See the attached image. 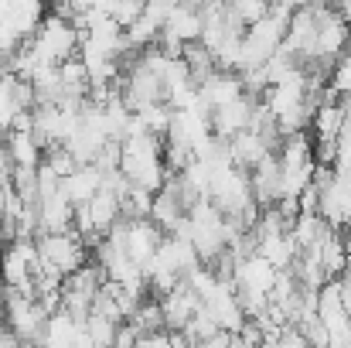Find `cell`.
Returning a JSON list of instances; mask_svg holds the SVG:
<instances>
[{
  "mask_svg": "<svg viewBox=\"0 0 351 348\" xmlns=\"http://www.w3.org/2000/svg\"><path fill=\"white\" fill-rule=\"evenodd\" d=\"M82 328L89 335V345H113V338H117V321H110L103 314H89L82 321Z\"/></svg>",
  "mask_w": 351,
  "mask_h": 348,
  "instance_id": "obj_7",
  "label": "cell"
},
{
  "mask_svg": "<svg viewBox=\"0 0 351 348\" xmlns=\"http://www.w3.org/2000/svg\"><path fill=\"white\" fill-rule=\"evenodd\" d=\"M38 256L45 263H51L62 277L72 273L75 266H82L89 259V246L82 242V235L75 229H62V232H38L34 235Z\"/></svg>",
  "mask_w": 351,
  "mask_h": 348,
  "instance_id": "obj_2",
  "label": "cell"
},
{
  "mask_svg": "<svg viewBox=\"0 0 351 348\" xmlns=\"http://www.w3.org/2000/svg\"><path fill=\"white\" fill-rule=\"evenodd\" d=\"M266 154H273L266 143H263V137L256 133V130H239V133H232L229 137V157H232L235 167H242V171H252Z\"/></svg>",
  "mask_w": 351,
  "mask_h": 348,
  "instance_id": "obj_5",
  "label": "cell"
},
{
  "mask_svg": "<svg viewBox=\"0 0 351 348\" xmlns=\"http://www.w3.org/2000/svg\"><path fill=\"white\" fill-rule=\"evenodd\" d=\"M99 185H103V174H99L93 164H79L72 174H65V178L58 181V192H62L72 205H82V202H89V198L99 192Z\"/></svg>",
  "mask_w": 351,
  "mask_h": 348,
  "instance_id": "obj_6",
  "label": "cell"
},
{
  "mask_svg": "<svg viewBox=\"0 0 351 348\" xmlns=\"http://www.w3.org/2000/svg\"><path fill=\"white\" fill-rule=\"evenodd\" d=\"M72 212H75V205L62 192H51V195L38 198V232L72 229Z\"/></svg>",
  "mask_w": 351,
  "mask_h": 348,
  "instance_id": "obj_4",
  "label": "cell"
},
{
  "mask_svg": "<svg viewBox=\"0 0 351 348\" xmlns=\"http://www.w3.org/2000/svg\"><path fill=\"white\" fill-rule=\"evenodd\" d=\"M45 3H48V0H45Z\"/></svg>",
  "mask_w": 351,
  "mask_h": 348,
  "instance_id": "obj_8",
  "label": "cell"
},
{
  "mask_svg": "<svg viewBox=\"0 0 351 348\" xmlns=\"http://www.w3.org/2000/svg\"><path fill=\"white\" fill-rule=\"evenodd\" d=\"M252 103H256V96H249L245 89L229 100V103H222V106H215L212 113H208V123H212V133H219V137H232L239 130H245L249 126V116H252Z\"/></svg>",
  "mask_w": 351,
  "mask_h": 348,
  "instance_id": "obj_3",
  "label": "cell"
},
{
  "mask_svg": "<svg viewBox=\"0 0 351 348\" xmlns=\"http://www.w3.org/2000/svg\"><path fill=\"white\" fill-rule=\"evenodd\" d=\"M119 171L130 178V185H140L147 192H157L167 178L164 164V137L150 130H133L119 143Z\"/></svg>",
  "mask_w": 351,
  "mask_h": 348,
  "instance_id": "obj_1",
  "label": "cell"
}]
</instances>
